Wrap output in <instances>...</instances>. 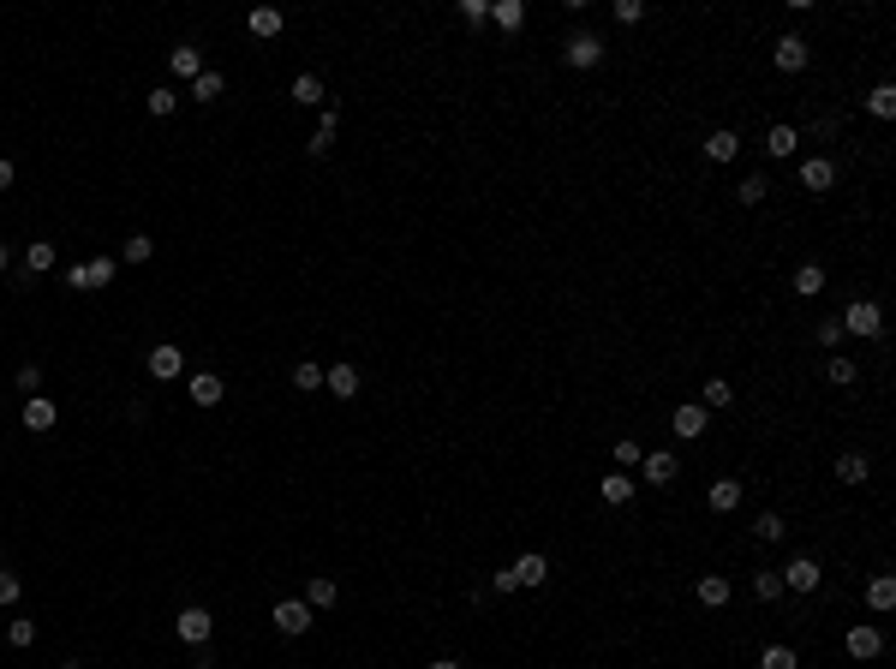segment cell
I'll use <instances>...</instances> for the list:
<instances>
[{
  "label": "cell",
  "instance_id": "cell-1",
  "mask_svg": "<svg viewBox=\"0 0 896 669\" xmlns=\"http://www.w3.org/2000/svg\"><path fill=\"white\" fill-rule=\"evenodd\" d=\"M771 60H777V72H807V60H813V42L789 30V37H777Z\"/></svg>",
  "mask_w": 896,
  "mask_h": 669
},
{
  "label": "cell",
  "instance_id": "cell-2",
  "mask_svg": "<svg viewBox=\"0 0 896 669\" xmlns=\"http://www.w3.org/2000/svg\"><path fill=\"white\" fill-rule=\"evenodd\" d=\"M174 633L185 640V646H210V633H216V615L192 604V610H179V615H174Z\"/></svg>",
  "mask_w": 896,
  "mask_h": 669
},
{
  "label": "cell",
  "instance_id": "cell-3",
  "mask_svg": "<svg viewBox=\"0 0 896 669\" xmlns=\"http://www.w3.org/2000/svg\"><path fill=\"white\" fill-rule=\"evenodd\" d=\"M269 622H275L287 640H299V633L311 628V604H305V598H281L275 610H269Z\"/></svg>",
  "mask_w": 896,
  "mask_h": 669
},
{
  "label": "cell",
  "instance_id": "cell-4",
  "mask_svg": "<svg viewBox=\"0 0 896 669\" xmlns=\"http://www.w3.org/2000/svg\"><path fill=\"white\" fill-rule=\"evenodd\" d=\"M836 323H843V334H878V329H884V311H878L873 299H855Z\"/></svg>",
  "mask_w": 896,
  "mask_h": 669
},
{
  "label": "cell",
  "instance_id": "cell-5",
  "mask_svg": "<svg viewBox=\"0 0 896 669\" xmlns=\"http://www.w3.org/2000/svg\"><path fill=\"white\" fill-rule=\"evenodd\" d=\"M843 651H849L855 664H867V657H878V651H884V633H878L873 622H855V628L843 633Z\"/></svg>",
  "mask_w": 896,
  "mask_h": 669
},
{
  "label": "cell",
  "instance_id": "cell-6",
  "mask_svg": "<svg viewBox=\"0 0 896 669\" xmlns=\"http://www.w3.org/2000/svg\"><path fill=\"white\" fill-rule=\"evenodd\" d=\"M114 269H119L114 257H96V263H72V269H66V281H72L78 293H90V287H108V281H114Z\"/></svg>",
  "mask_w": 896,
  "mask_h": 669
},
{
  "label": "cell",
  "instance_id": "cell-7",
  "mask_svg": "<svg viewBox=\"0 0 896 669\" xmlns=\"http://www.w3.org/2000/svg\"><path fill=\"white\" fill-rule=\"evenodd\" d=\"M562 60H568L574 72H586V66H597V60H604V42H597L592 30H574V37H568V48H562Z\"/></svg>",
  "mask_w": 896,
  "mask_h": 669
},
{
  "label": "cell",
  "instance_id": "cell-8",
  "mask_svg": "<svg viewBox=\"0 0 896 669\" xmlns=\"http://www.w3.org/2000/svg\"><path fill=\"white\" fill-rule=\"evenodd\" d=\"M670 425H676L681 442H699V436H705V425H711V413H705L699 401H687V407H676V413H670Z\"/></svg>",
  "mask_w": 896,
  "mask_h": 669
},
{
  "label": "cell",
  "instance_id": "cell-9",
  "mask_svg": "<svg viewBox=\"0 0 896 669\" xmlns=\"http://www.w3.org/2000/svg\"><path fill=\"white\" fill-rule=\"evenodd\" d=\"M818 580H825V574H818L813 556H795V562L783 568V591H818Z\"/></svg>",
  "mask_w": 896,
  "mask_h": 669
},
{
  "label": "cell",
  "instance_id": "cell-10",
  "mask_svg": "<svg viewBox=\"0 0 896 669\" xmlns=\"http://www.w3.org/2000/svg\"><path fill=\"white\" fill-rule=\"evenodd\" d=\"M639 467H645V484H663V491L681 478V460H676V454H663V449H652Z\"/></svg>",
  "mask_w": 896,
  "mask_h": 669
},
{
  "label": "cell",
  "instance_id": "cell-11",
  "mask_svg": "<svg viewBox=\"0 0 896 669\" xmlns=\"http://www.w3.org/2000/svg\"><path fill=\"white\" fill-rule=\"evenodd\" d=\"M801 186H807V192H831L836 186V161L831 156H807L801 161Z\"/></svg>",
  "mask_w": 896,
  "mask_h": 669
},
{
  "label": "cell",
  "instance_id": "cell-12",
  "mask_svg": "<svg viewBox=\"0 0 896 669\" xmlns=\"http://www.w3.org/2000/svg\"><path fill=\"white\" fill-rule=\"evenodd\" d=\"M179 371H185L179 347H168V341H161V347H150V376H156V383H174Z\"/></svg>",
  "mask_w": 896,
  "mask_h": 669
},
{
  "label": "cell",
  "instance_id": "cell-13",
  "mask_svg": "<svg viewBox=\"0 0 896 669\" xmlns=\"http://www.w3.org/2000/svg\"><path fill=\"white\" fill-rule=\"evenodd\" d=\"M54 418H60V407L48 394H30V401H24V431H54Z\"/></svg>",
  "mask_w": 896,
  "mask_h": 669
},
{
  "label": "cell",
  "instance_id": "cell-14",
  "mask_svg": "<svg viewBox=\"0 0 896 669\" xmlns=\"http://www.w3.org/2000/svg\"><path fill=\"white\" fill-rule=\"evenodd\" d=\"M699 604H705V610H723V604H729V591H736V586H729V574H699Z\"/></svg>",
  "mask_w": 896,
  "mask_h": 669
},
{
  "label": "cell",
  "instance_id": "cell-15",
  "mask_svg": "<svg viewBox=\"0 0 896 669\" xmlns=\"http://www.w3.org/2000/svg\"><path fill=\"white\" fill-rule=\"evenodd\" d=\"M168 72H174V78H203V48L179 42L174 54H168Z\"/></svg>",
  "mask_w": 896,
  "mask_h": 669
},
{
  "label": "cell",
  "instance_id": "cell-16",
  "mask_svg": "<svg viewBox=\"0 0 896 669\" xmlns=\"http://www.w3.org/2000/svg\"><path fill=\"white\" fill-rule=\"evenodd\" d=\"M634 491H639V478H628V473L597 478V496H604V502H616V508H628V502H634Z\"/></svg>",
  "mask_w": 896,
  "mask_h": 669
},
{
  "label": "cell",
  "instance_id": "cell-17",
  "mask_svg": "<svg viewBox=\"0 0 896 669\" xmlns=\"http://www.w3.org/2000/svg\"><path fill=\"white\" fill-rule=\"evenodd\" d=\"M736 156H741V138L729 132V126H717L711 138H705V161H717V168H723V161H736Z\"/></svg>",
  "mask_w": 896,
  "mask_h": 669
},
{
  "label": "cell",
  "instance_id": "cell-18",
  "mask_svg": "<svg viewBox=\"0 0 896 669\" xmlns=\"http://www.w3.org/2000/svg\"><path fill=\"white\" fill-rule=\"evenodd\" d=\"M705 502H711V514H736L741 508V478H717L711 491H705Z\"/></svg>",
  "mask_w": 896,
  "mask_h": 669
},
{
  "label": "cell",
  "instance_id": "cell-19",
  "mask_svg": "<svg viewBox=\"0 0 896 669\" xmlns=\"http://www.w3.org/2000/svg\"><path fill=\"white\" fill-rule=\"evenodd\" d=\"M514 580H520L526 591H532V586H544V580H550V562H544L538 550H526V556L514 562Z\"/></svg>",
  "mask_w": 896,
  "mask_h": 669
},
{
  "label": "cell",
  "instance_id": "cell-20",
  "mask_svg": "<svg viewBox=\"0 0 896 669\" xmlns=\"http://www.w3.org/2000/svg\"><path fill=\"white\" fill-rule=\"evenodd\" d=\"M323 389L335 394V401H353V394H358V371H353V365H335V371H323Z\"/></svg>",
  "mask_w": 896,
  "mask_h": 669
},
{
  "label": "cell",
  "instance_id": "cell-21",
  "mask_svg": "<svg viewBox=\"0 0 896 669\" xmlns=\"http://www.w3.org/2000/svg\"><path fill=\"white\" fill-rule=\"evenodd\" d=\"M335 598H341V591H335L329 574H311V580H305V604H311V610H329Z\"/></svg>",
  "mask_w": 896,
  "mask_h": 669
},
{
  "label": "cell",
  "instance_id": "cell-22",
  "mask_svg": "<svg viewBox=\"0 0 896 669\" xmlns=\"http://www.w3.org/2000/svg\"><path fill=\"white\" fill-rule=\"evenodd\" d=\"M891 604H896V580H891V574H878L873 586H867V610H873V615H884Z\"/></svg>",
  "mask_w": 896,
  "mask_h": 669
},
{
  "label": "cell",
  "instance_id": "cell-23",
  "mask_svg": "<svg viewBox=\"0 0 896 669\" xmlns=\"http://www.w3.org/2000/svg\"><path fill=\"white\" fill-rule=\"evenodd\" d=\"M24 269H30V276H48V269H54V245H48V239H30V245H24Z\"/></svg>",
  "mask_w": 896,
  "mask_h": 669
},
{
  "label": "cell",
  "instance_id": "cell-24",
  "mask_svg": "<svg viewBox=\"0 0 896 669\" xmlns=\"http://www.w3.org/2000/svg\"><path fill=\"white\" fill-rule=\"evenodd\" d=\"M293 102H305V108H323V102H329L317 72H299V78H293Z\"/></svg>",
  "mask_w": 896,
  "mask_h": 669
},
{
  "label": "cell",
  "instance_id": "cell-25",
  "mask_svg": "<svg viewBox=\"0 0 896 669\" xmlns=\"http://www.w3.org/2000/svg\"><path fill=\"white\" fill-rule=\"evenodd\" d=\"M765 150H771L777 161H783V156H795V150H801V138H795V126H771V132H765Z\"/></svg>",
  "mask_w": 896,
  "mask_h": 669
},
{
  "label": "cell",
  "instance_id": "cell-26",
  "mask_svg": "<svg viewBox=\"0 0 896 669\" xmlns=\"http://www.w3.org/2000/svg\"><path fill=\"white\" fill-rule=\"evenodd\" d=\"M795 293H801V299H818V293H825V269H818V263H801V269H795Z\"/></svg>",
  "mask_w": 896,
  "mask_h": 669
},
{
  "label": "cell",
  "instance_id": "cell-27",
  "mask_svg": "<svg viewBox=\"0 0 896 669\" xmlns=\"http://www.w3.org/2000/svg\"><path fill=\"white\" fill-rule=\"evenodd\" d=\"M192 401H198V407H216V401H221V376L216 371H198V376H192Z\"/></svg>",
  "mask_w": 896,
  "mask_h": 669
},
{
  "label": "cell",
  "instance_id": "cell-28",
  "mask_svg": "<svg viewBox=\"0 0 896 669\" xmlns=\"http://www.w3.org/2000/svg\"><path fill=\"white\" fill-rule=\"evenodd\" d=\"M729 401H736V389H729L723 376H711V383L699 389V407H705V413H717V407H729Z\"/></svg>",
  "mask_w": 896,
  "mask_h": 669
},
{
  "label": "cell",
  "instance_id": "cell-29",
  "mask_svg": "<svg viewBox=\"0 0 896 669\" xmlns=\"http://www.w3.org/2000/svg\"><path fill=\"white\" fill-rule=\"evenodd\" d=\"M221 90H227V78L210 66H203V78H192V102H221Z\"/></svg>",
  "mask_w": 896,
  "mask_h": 669
},
{
  "label": "cell",
  "instance_id": "cell-30",
  "mask_svg": "<svg viewBox=\"0 0 896 669\" xmlns=\"http://www.w3.org/2000/svg\"><path fill=\"white\" fill-rule=\"evenodd\" d=\"M753 598H759V604H777V598H783V574L759 568V574H753Z\"/></svg>",
  "mask_w": 896,
  "mask_h": 669
},
{
  "label": "cell",
  "instance_id": "cell-31",
  "mask_svg": "<svg viewBox=\"0 0 896 669\" xmlns=\"http://www.w3.org/2000/svg\"><path fill=\"white\" fill-rule=\"evenodd\" d=\"M836 478H843V484H867V454L849 449L843 460H836Z\"/></svg>",
  "mask_w": 896,
  "mask_h": 669
},
{
  "label": "cell",
  "instance_id": "cell-32",
  "mask_svg": "<svg viewBox=\"0 0 896 669\" xmlns=\"http://www.w3.org/2000/svg\"><path fill=\"white\" fill-rule=\"evenodd\" d=\"M490 19H497L502 30H520V24H526V6H520V0H497V6H490Z\"/></svg>",
  "mask_w": 896,
  "mask_h": 669
},
{
  "label": "cell",
  "instance_id": "cell-33",
  "mask_svg": "<svg viewBox=\"0 0 896 669\" xmlns=\"http://www.w3.org/2000/svg\"><path fill=\"white\" fill-rule=\"evenodd\" d=\"M783 532H789V526H783V514H759V520H753L759 544H783Z\"/></svg>",
  "mask_w": 896,
  "mask_h": 669
},
{
  "label": "cell",
  "instance_id": "cell-34",
  "mask_svg": "<svg viewBox=\"0 0 896 669\" xmlns=\"http://www.w3.org/2000/svg\"><path fill=\"white\" fill-rule=\"evenodd\" d=\"M741 203H747V210H753V203H765V197H771V179H765V174H747V179H741Z\"/></svg>",
  "mask_w": 896,
  "mask_h": 669
},
{
  "label": "cell",
  "instance_id": "cell-35",
  "mask_svg": "<svg viewBox=\"0 0 896 669\" xmlns=\"http://www.w3.org/2000/svg\"><path fill=\"white\" fill-rule=\"evenodd\" d=\"M245 24H251V37H281V12H275V6H258Z\"/></svg>",
  "mask_w": 896,
  "mask_h": 669
},
{
  "label": "cell",
  "instance_id": "cell-36",
  "mask_svg": "<svg viewBox=\"0 0 896 669\" xmlns=\"http://www.w3.org/2000/svg\"><path fill=\"white\" fill-rule=\"evenodd\" d=\"M144 108H150V114H156V120H168V114H174V108H179V96H174V90H168V84H156V90L144 96Z\"/></svg>",
  "mask_w": 896,
  "mask_h": 669
},
{
  "label": "cell",
  "instance_id": "cell-37",
  "mask_svg": "<svg viewBox=\"0 0 896 669\" xmlns=\"http://www.w3.org/2000/svg\"><path fill=\"white\" fill-rule=\"evenodd\" d=\"M293 389H299V394H317V389H323V365H311V359H305V365H293Z\"/></svg>",
  "mask_w": 896,
  "mask_h": 669
},
{
  "label": "cell",
  "instance_id": "cell-38",
  "mask_svg": "<svg viewBox=\"0 0 896 669\" xmlns=\"http://www.w3.org/2000/svg\"><path fill=\"white\" fill-rule=\"evenodd\" d=\"M867 108H873L878 120H891V114H896V84H873V96H867Z\"/></svg>",
  "mask_w": 896,
  "mask_h": 669
},
{
  "label": "cell",
  "instance_id": "cell-39",
  "mask_svg": "<svg viewBox=\"0 0 896 669\" xmlns=\"http://www.w3.org/2000/svg\"><path fill=\"white\" fill-rule=\"evenodd\" d=\"M639 460H645V449H639L634 436H621L616 442V473H628V467H639Z\"/></svg>",
  "mask_w": 896,
  "mask_h": 669
},
{
  "label": "cell",
  "instance_id": "cell-40",
  "mask_svg": "<svg viewBox=\"0 0 896 669\" xmlns=\"http://www.w3.org/2000/svg\"><path fill=\"white\" fill-rule=\"evenodd\" d=\"M759 669H795V651L789 646H765L759 651Z\"/></svg>",
  "mask_w": 896,
  "mask_h": 669
},
{
  "label": "cell",
  "instance_id": "cell-41",
  "mask_svg": "<svg viewBox=\"0 0 896 669\" xmlns=\"http://www.w3.org/2000/svg\"><path fill=\"white\" fill-rule=\"evenodd\" d=\"M825 376H831V383H836V389H849V383H855V359H831V365H825Z\"/></svg>",
  "mask_w": 896,
  "mask_h": 669
},
{
  "label": "cell",
  "instance_id": "cell-42",
  "mask_svg": "<svg viewBox=\"0 0 896 669\" xmlns=\"http://www.w3.org/2000/svg\"><path fill=\"white\" fill-rule=\"evenodd\" d=\"M150 252H156V239L132 234V239H126V252H119V257H126V263H150Z\"/></svg>",
  "mask_w": 896,
  "mask_h": 669
},
{
  "label": "cell",
  "instance_id": "cell-43",
  "mask_svg": "<svg viewBox=\"0 0 896 669\" xmlns=\"http://www.w3.org/2000/svg\"><path fill=\"white\" fill-rule=\"evenodd\" d=\"M19 598H24V580L12 568H0V604H19Z\"/></svg>",
  "mask_w": 896,
  "mask_h": 669
},
{
  "label": "cell",
  "instance_id": "cell-44",
  "mask_svg": "<svg viewBox=\"0 0 896 669\" xmlns=\"http://www.w3.org/2000/svg\"><path fill=\"white\" fill-rule=\"evenodd\" d=\"M6 640H12V646H37V622H6Z\"/></svg>",
  "mask_w": 896,
  "mask_h": 669
},
{
  "label": "cell",
  "instance_id": "cell-45",
  "mask_svg": "<svg viewBox=\"0 0 896 669\" xmlns=\"http://www.w3.org/2000/svg\"><path fill=\"white\" fill-rule=\"evenodd\" d=\"M460 19H466V24H484V19H490V0H460Z\"/></svg>",
  "mask_w": 896,
  "mask_h": 669
},
{
  "label": "cell",
  "instance_id": "cell-46",
  "mask_svg": "<svg viewBox=\"0 0 896 669\" xmlns=\"http://www.w3.org/2000/svg\"><path fill=\"white\" fill-rule=\"evenodd\" d=\"M19 389L24 394H42V365H19Z\"/></svg>",
  "mask_w": 896,
  "mask_h": 669
},
{
  "label": "cell",
  "instance_id": "cell-47",
  "mask_svg": "<svg viewBox=\"0 0 896 669\" xmlns=\"http://www.w3.org/2000/svg\"><path fill=\"white\" fill-rule=\"evenodd\" d=\"M813 341H818V347H836V341H843V323H836V317H825V323H818V334H813Z\"/></svg>",
  "mask_w": 896,
  "mask_h": 669
},
{
  "label": "cell",
  "instance_id": "cell-48",
  "mask_svg": "<svg viewBox=\"0 0 896 669\" xmlns=\"http://www.w3.org/2000/svg\"><path fill=\"white\" fill-rule=\"evenodd\" d=\"M645 19V6L639 0H616V24H639Z\"/></svg>",
  "mask_w": 896,
  "mask_h": 669
},
{
  "label": "cell",
  "instance_id": "cell-49",
  "mask_svg": "<svg viewBox=\"0 0 896 669\" xmlns=\"http://www.w3.org/2000/svg\"><path fill=\"white\" fill-rule=\"evenodd\" d=\"M490 591H502V598H508V591H520L514 568H497V574H490Z\"/></svg>",
  "mask_w": 896,
  "mask_h": 669
},
{
  "label": "cell",
  "instance_id": "cell-50",
  "mask_svg": "<svg viewBox=\"0 0 896 669\" xmlns=\"http://www.w3.org/2000/svg\"><path fill=\"white\" fill-rule=\"evenodd\" d=\"M12 179H19V168H12V161L0 156V192H6V186H12Z\"/></svg>",
  "mask_w": 896,
  "mask_h": 669
},
{
  "label": "cell",
  "instance_id": "cell-51",
  "mask_svg": "<svg viewBox=\"0 0 896 669\" xmlns=\"http://www.w3.org/2000/svg\"><path fill=\"white\" fill-rule=\"evenodd\" d=\"M6 263H12V245H6V239H0V276H6Z\"/></svg>",
  "mask_w": 896,
  "mask_h": 669
},
{
  "label": "cell",
  "instance_id": "cell-52",
  "mask_svg": "<svg viewBox=\"0 0 896 669\" xmlns=\"http://www.w3.org/2000/svg\"><path fill=\"white\" fill-rule=\"evenodd\" d=\"M431 669H466V664H455V657H437V664H431Z\"/></svg>",
  "mask_w": 896,
  "mask_h": 669
},
{
  "label": "cell",
  "instance_id": "cell-53",
  "mask_svg": "<svg viewBox=\"0 0 896 669\" xmlns=\"http://www.w3.org/2000/svg\"><path fill=\"white\" fill-rule=\"evenodd\" d=\"M60 669H84V664H78V657H66V664H60Z\"/></svg>",
  "mask_w": 896,
  "mask_h": 669
}]
</instances>
